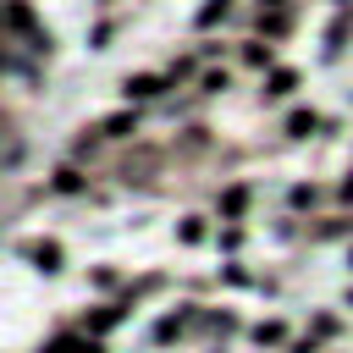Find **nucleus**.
<instances>
[{
  "label": "nucleus",
  "instance_id": "nucleus-1",
  "mask_svg": "<svg viewBox=\"0 0 353 353\" xmlns=\"http://www.w3.org/2000/svg\"><path fill=\"white\" fill-rule=\"evenodd\" d=\"M154 88H160V77H132V83H127L132 99H143V94H154Z\"/></svg>",
  "mask_w": 353,
  "mask_h": 353
}]
</instances>
